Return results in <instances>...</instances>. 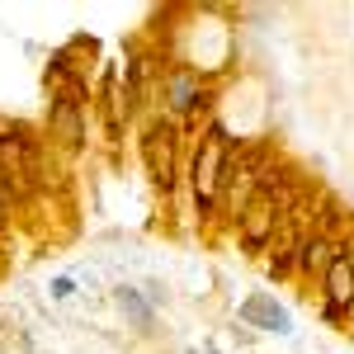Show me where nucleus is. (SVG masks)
Returning a JSON list of instances; mask_svg holds the SVG:
<instances>
[{"label":"nucleus","mask_w":354,"mask_h":354,"mask_svg":"<svg viewBox=\"0 0 354 354\" xmlns=\"http://www.w3.org/2000/svg\"><path fill=\"white\" fill-rule=\"evenodd\" d=\"M345 245V236H335L330 227H307V236H302V260H298V283H322V274L330 270V260H335V250Z\"/></svg>","instance_id":"8"},{"label":"nucleus","mask_w":354,"mask_h":354,"mask_svg":"<svg viewBox=\"0 0 354 354\" xmlns=\"http://www.w3.org/2000/svg\"><path fill=\"white\" fill-rule=\"evenodd\" d=\"M147 298H151V307H161V302H165V288H161V283H147Z\"/></svg>","instance_id":"14"},{"label":"nucleus","mask_w":354,"mask_h":354,"mask_svg":"<svg viewBox=\"0 0 354 354\" xmlns=\"http://www.w3.org/2000/svg\"><path fill=\"white\" fill-rule=\"evenodd\" d=\"M227 156H232V137L218 118L198 133L189 156V194H194V213H198V227L213 232L218 227V189H222V170H227Z\"/></svg>","instance_id":"1"},{"label":"nucleus","mask_w":354,"mask_h":354,"mask_svg":"<svg viewBox=\"0 0 354 354\" xmlns=\"http://www.w3.org/2000/svg\"><path fill=\"white\" fill-rule=\"evenodd\" d=\"M185 354H203V350H185Z\"/></svg>","instance_id":"17"},{"label":"nucleus","mask_w":354,"mask_h":354,"mask_svg":"<svg viewBox=\"0 0 354 354\" xmlns=\"http://www.w3.org/2000/svg\"><path fill=\"white\" fill-rule=\"evenodd\" d=\"M317 317H322L330 330H345V326H350V312H345V307H335V302H326V298L317 302Z\"/></svg>","instance_id":"11"},{"label":"nucleus","mask_w":354,"mask_h":354,"mask_svg":"<svg viewBox=\"0 0 354 354\" xmlns=\"http://www.w3.org/2000/svg\"><path fill=\"white\" fill-rule=\"evenodd\" d=\"M270 147L265 142H250V147H236L232 142V156H227V170H222V189H218V218L236 222L245 208V198L260 189V175L270 170Z\"/></svg>","instance_id":"4"},{"label":"nucleus","mask_w":354,"mask_h":354,"mask_svg":"<svg viewBox=\"0 0 354 354\" xmlns=\"http://www.w3.org/2000/svg\"><path fill=\"white\" fill-rule=\"evenodd\" d=\"M322 298L335 302V307H345V312L354 307V250H350V241L335 250L330 270L322 274Z\"/></svg>","instance_id":"9"},{"label":"nucleus","mask_w":354,"mask_h":354,"mask_svg":"<svg viewBox=\"0 0 354 354\" xmlns=\"http://www.w3.org/2000/svg\"><path fill=\"white\" fill-rule=\"evenodd\" d=\"M156 100H161V113L175 118L180 128H208L213 118V104H218V85L208 76H198L185 62H170L161 66V81H156Z\"/></svg>","instance_id":"2"},{"label":"nucleus","mask_w":354,"mask_h":354,"mask_svg":"<svg viewBox=\"0 0 354 354\" xmlns=\"http://www.w3.org/2000/svg\"><path fill=\"white\" fill-rule=\"evenodd\" d=\"M236 322L245 330H260V335H293V312L274 298V293H250V298H241Z\"/></svg>","instance_id":"7"},{"label":"nucleus","mask_w":354,"mask_h":354,"mask_svg":"<svg viewBox=\"0 0 354 354\" xmlns=\"http://www.w3.org/2000/svg\"><path fill=\"white\" fill-rule=\"evenodd\" d=\"M137 151H142V170H147V180H151V194L170 203L175 189H180V151H185V128L175 123V118H147V128H142V142H137Z\"/></svg>","instance_id":"3"},{"label":"nucleus","mask_w":354,"mask_h":354,"mask_svg":"<svg viewBox=\"0 0 354 354\" xmlns=\"http://www.w3.org/2000/svg\"><path fill=\"white\" fill-rule=\"evenodd\" d=\"M43 142H48V151L81 156L85 151V104H76V100H48Z\"/></svg>","instance_id":"6"},{"label":"nucleus","mask_w":354,"mask_h":354,"mask_svg":"<svg viewBox=\"0 0 354 354\" xmlns=\"http://www.w3.org/2000/svg\"><path fill=\"white\" fill-rule=\"evenodd\" d=\"M345 330H350V335H354V307H350V326H345Z\"/></svg>","instance_id":"16"},{"label":"nucleus","mask_w":354,"mask_h":354,"mask_svg":"<svg viewBox=\"0 0 354 354\" xmlns=\"http://www.w3.org/2000/svg\"><path fill=\"white\" fill-rule=\"evenodd\" d=\"M48 293H53V302H66V298H76V279H71V274H57L53 283H48Z\"/></svg>","instance_id":"12"},{"label":"nucleus","mask_w":354,"mask_h":354,"mask_svg":"<svg viewBox=\"0 0 354 354\" xmlns=\"http://www.w3.org/2000/svg\"><path fill=\"white\" fill-rule=\"evenodd\" d=\"M203 354H227V350H218V345H203Z\"/></svg>","instance_id":"15"},{"label":"nucleus","mask_w":354,"mask_h":354,"mask_svg":"<svg viewBox=\"0 0 354 354\" xmlns=\"http://www.w3.org/2000/svg\"><path fill=\"white\" fill-rule=\"evenodd\" d=\"M10 218H15V198H10V194L0 189V232L10 227Z\"/></svg>","instance_id":"13"},{"label":"nucleus","mask_w":354,"mask_h":354,"mask_svg":"<svg viewBox=\"0 0 354 354\" xmlns=\"http://www.w3.org/2000/svg\"><path fill=\"white\" fill-rule=\"evenodd\" d=\"M279 222H283V208L274 203V194L255 189L245 198L241 218L232 222L236 227V245H241V255H270L274 236H279Z\"/></svg>","instance_id":"5"},{"label":"nucleus","mask_w":354,"mask_h":354,"mask_svg":"<svg viewBox=\"0 0 354 354\" xmlns=\"http://www.w3.org/2000/svg\"><path fill=\"white\" fill-rule=\"evenodd\" d=\"M113 307L128 317V326H133V330L151 335V326H156V307H151L147 293H137V288H128V283H118V288H113Z\"/></svg>","instance_id":"10"}]
</instances>
